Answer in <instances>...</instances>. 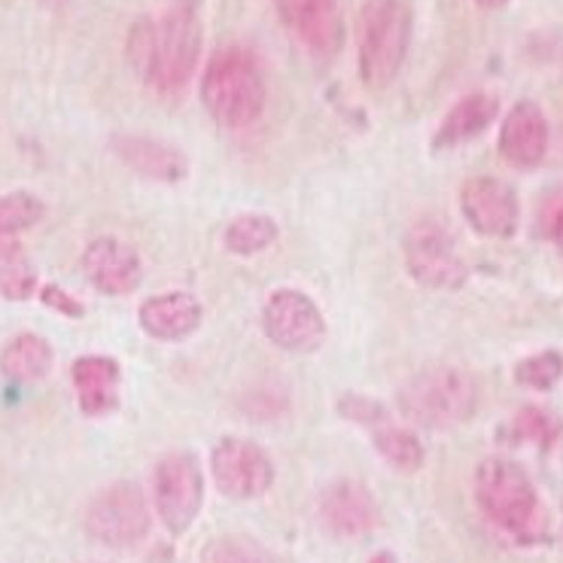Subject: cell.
Here are the masks:
<instances>
[{"label": "cell", "mask_w": 563, "mask_h": 563, "mask_svg": "<svg viewBox=\"0 0 563 563\" xmlns=\"http://www.w3.org/2000/svg\"><path fill=\"white\" fill-rule=\"evenodd\" d=\"M129 62L150 89H186L201 62V19L189 3H174L158 19H141L129 31Z\"/></svg>", "instance_id": "1"}, {"label": "cell", "mask_w": 563, "mask_h": 563, "mask_svg": "<svg viewBox=\"0 0 563 563\" xmlns=\"http://www.w3.org/2000/svg\"><path fill=\"white\" fill-rule=\"evenodd\" d=\"M201 104L223 129H250L265 110V77L244 46H220L201 77Z\"/></svg>", "instance_id": "2"}, {"label": "cell", "mask_w": 563, "mask_h": 563, "mask_svg": "<svg viewBox=\"0 0 563 563\" xmlns=\"http://www.w3.org/2000/svg\"><path fill=\"white\" fill-rule=\"evenodd\" d=\"M396 406L423 430H451L475 415L478 380L460 366H430L399 387Z\"/></svg>", "instance_id": "3"}, {"label": "cell", "mask_w": 563, "mask_h": 563, "mask_svg": "<svg viewBox=\"0 0 563 563\" xmlns=\"http://www.w3.org/2000/svg\"><path fill=\"white\" fill-rule=\"evenodd\" d=\"M475 503L487 521L518 539H537L545 527V511L537 485L518 463L487 457L475 470Z\"/></svg>", "instance_id": "4"}, {"label": "cell", "mask_w": 563, "mask_h": 563, "mask_svg": "<svg viewBox=\"0 0 563 563\" xmlns=\"http://www.w3.org/2000/svg\"><path fill=\"white\" fill-rule=\"evenodd\" d=\"M411 10L406 0H366L356 19V58L368 89H387L406 65Z\"/></svg>", "instance_id": "5"}, {"label": "cell", "mask_w": 563, "mask_h": 563, "mask_svg": "<svg viewBox=\"0 0 563 563\" xmlns=\"http://www.w3.org/2000/svg\"><path fill=\"white\" fill-rule=\"evenodd\" d=\"M82 525L86 533L107 549H132L146 539L153 515L141 487L132 482H119L89 503Z\"/></svg>", "instance_id": "6"}, {"label": "cell", "mask_w": 563, "mask_h": 563, "mask_svg": "<svg viewBox=\"0 0 563 563\" xmlns=\"http://www.w3.org/2000/svg\"><path fill=\"white\" fill-rule=\"evenodd\" d=\"M153 497H156L158 521L168 533L184 537L205 503V472L189 451H177L162 457L153 475Z\"/></svg>", "instance_id": "7"}, {"label": "cell", "mask_w": 563, "mask_h": 563, "mask_svg": "<svg viewBox=\"0 0 563 563\" xmlns=\"http://www.w3.org/2000/svg\"><path fill=\"white\" fill-rule=\"evenodd\" d=\"M210 475L223 497L256 499L275 485V463L250 439H220L210 451Z\"/></svg>", "instance_id": "8"}, {"label": "cell", "mask_w": 563, "mask_h": 563, "mask_svg": "<svg viewBox=\"0 0 563 563\" xmlns=\"http://www.w3.org/2000/svg\"><path fill=\"white\" fill-rule=\"evenodd\" d=\"M406 265L408 275L415 277L420 287L430 289H457L470 277V268L463 263L454 238L432 220H423L408 232Z\"/></svg>", "instance_id": "9"}, {"label": "cell", "mask_w": 563, "mask_h": 563, "mask_svg": "<svg viewBox=\"0 0 563 563\" xmlns=\"http://www.w3.org/2000/svg\"><path fill=\"white\" fill-rule=\"evenodd\" d=\"M263 327L265 335L289 354H314L327 341V320L314 301L299 289H277L268 296Z\"/></svg>", "instance_id": "10"}, {"label": "cell", "mask_w": 563, "mask_h": 563, "mask_svg": "<svg viewBox=\"0 0 563 563\" xmlns=\"http://www.w3.org/2000/svg\"><path fill=\"white\" fill-rule=\"evenodd\" d=\"M460 210L482 238H511L521 220V205L515 189L497 177L466 180L460 189Z\"/></svg>", "instance_id": "11"}, {"label": "cell", "mask_w": 563, "mask_h": 563, "mask_svg": "<svg viewBox=\"0 0 563 563\" xmlns=\"http://www.w3.org/2000/svg\"><path fill=\"white\" fill-rule=\"evenodd\" d=\"M280 22L305 49L332 58L344 43V15L339 0H275Z\"/></svg>", "instance_id": "12"}, {"label": "cell", "mask_w": 563, "mask_h": 563, "mask_svg": "<svg viewBox=\"0 0 563 563\" xmlns=\"http://www.w3.org/2000/svg\"><path fill=\"white\" fill-rule=\"evenodd\" d=\"M551 146L549 119L533 101H518L499 125V156L511 168H537L545 162Z\"/></svg>", "instance_id": "13"}, {"label": "cell", "mask_w": 563, "mask_h": 563, "mask_svg": "<svg viewBox=\"0 0 563 563\" xmlns=\"http://www.w3.org/2000/svg\"><path fill=\"white\" fill-rule=\"evenodd\" d=\"M82 272L95 289H101L107 296H125L137 289L144 277V265L129 244H122L117 238H95L82 253Z\"/></svg>", "instance_id": "14"}, {"label": "cell", "mask_w": 563, "mask_h": 563, "mask_svg": "<svg viewBox=\"0 0 563 563\" xmlns=\"http://www.w3.org/2000/svg\"><path fill=\"white\" fill-rule=\"evenodd\" d=\"M320 521L341 539L366 537L378 525L375 499L360 482H335L320 494Z\"/></svg>", "instance_id": "15"}, {"label": "cell", "mask_w": 563, "mask_h": 563, "mask_svg": "<svg viewBox=\"0 0 563 563\" xmlns=\"http://www.w3.org/2000/svg\"><path fill=\"white\" fill-rule=\"evenodd\" d=\"M113 153L119 156L122 165L137 170L141 177L158 180V184H180L189 174V162L177 150V146L156 141V137H144V134H113Z\"/></svg>", "instance_id": "16"}, {"label": "cell", "mask_w": 563, "mask_h": 563, "mask_svg": "<svg viewBox=\"0 0 563 563\" xmlns=\"http://www.w3.org/2000/svg\"><path fill=\"white\" fill-rule=\"evenodd\" d=\"M141 327L158 341H184L201 327V305L189 292H162L141 305Z\"/></svg>", "instance_id": "17"}, {"label": "cell", "mask_w": 563, "mask_h": 563, "mask_svg": "<svg viewBox=\"0 0 563 563\" xmlns=\"http://www.w3.org/2000/svg\"><path fill=\"white\" fill-rule=\"evenodd\" d=\"M499 101L487 92L463 95L457 104L451 107L445 119L439 122L435 132V150H451V146L470 144L478 134H485L490 129V122L497 119Z\"/></svg>", "instance_id": "18"}, {"label": "cell", "mask_w": 563, "mask_h": 563, "mask_svg": "<svg viewBox=\"0 0 563 563\" xmlns=\"http://www.w3.org/2000/svg\"><path fill=\"white\" fill-rule=\"evenodd\" d=\"M79 408L92 418L110 415L119 406V366L110 356H82L70 368Z\"/></svg>", "instance_id": "19"}, {"label": "cell", "mask_w": 563, "mask_h": 563, "mask_svg": "<svg viewBox=\"0 0 563 563\" xmlns=\"http://www.w3.org/2000/svg\"><path fill=\"white\" fill-rule=\"evenodd\" d=\"M49 368H53V344L34 335V332L15 335L0 354V372L10 380H19V384L43 380L49 375Z\"/></svg>", "instance_id": "20"}, {"label": "cell", "mask_w": 563, "mask_h": 563, "mask_svg": "<svg viewBox=\"0 0 563 563\" xmlns=\"http://www.w3.org/2000/svg\"><path fill=\"white\" fill-rule=\"evenodd\" d=\"M372 439H375V448H378V454L396 472H406V475H415V472L423 466V445H420V439L406 427H394L390 420L387 423H380L372 430Z\"/></svg>", "instance_id": "21"}, {"label": "cell", "mask_w": 563, "mask_h": 563, "mask_svg": "<svg viewBox=\"0 0 563 563\" xmlns=\"http://www.w3.org/2000/svg\"><path fill=\"white\" fill-rule=\"evenodd\" d=\"M223 241L235 256H256L277 241V223L263 213H244L225 225Z\"/></svg>", "instance_id": "22"}, {"label": "cell", "mask_w": 563, "mask_h": 563, "mask_svg": "<svg viewBox=\"0 0 563 563\" xmlns=\"http://www.w3.org/2000/svg\"><path fill=\"white\" fill-rule=\"evenodd\" d=\"M37 289V272L27 263L25 250L19 241L0 253V296L10 301H25Z\"/></svg>", "instance_id": "23"}, {"label": "cell", "mask_w": 563, "mask_h": 563, "mask_svg": "<svg viewBox=\"0 0 563 563\" xmlns=\"http://www.w3.org/2000/svg\"><path fill=\"white\" fill-rule=\"evenodd\" d=\"M561 435V420L549 415L545 408H521L509 423L511 442H537L539 448H551Z\"/></svg>", "instance_id": "24"}, {"label": "cell", "mask_w": 563, "mask_h": 563, "mask_svg": "<svg viewBox=\"0 0 563 563\" xmlns=\"http://www.w3.org/2000/svg\"><path fill=\"white\" fill-rule=\"evenodd\" d=\"M43 201L31 192H7L0 196V235L13 238L25 229H34V225L43 220Z\"/></svg>", "instance_id": "25"}, {"label": "cell", "mask_w": 563, "mask_h": 563, "mask_svg": "<svg viewBox=\"0 0 563 563\" xmlns=\"http://www.w3.org/2000/svg\"><path fill=\"white\" fill-rule=\"evenodd\" d=\"M563 378V354L561 351H542L521 360L515 366V380L527 390H551Z\"/></svg>", "instance_id": "26"}, {"label": "cell", "mask_w": 563, "mask_h": 563, "mask_svg": "<svg viewBox=\"0 0 563 563\" xmlns=\"http://www.w3.org/2000/svg\"><path fill=\"white\" fill-rule=\"evenodd\" d=\"M205 563H277L268 551L247 537L213 539L205 551Z\"/></svg>", "instance_id": "27"}, {"label": "cell", "mask_w": 563, "mask_h": 563, "mask_svg": "<svg viewBox=\"0 0 563 563\" xmlns=\"http://www.w3.org/2000/svg\"><path fill=\"white\" fill-rule=\"evenodd\" d=\"M339 411L347 420H354L360 427H368V430H375L380 423H387V408L375 402V399H368V396H341Z\"/></svg>", "instance_id": "28"}, {"label": "cell", "mask_w": 563, "mask_h": 563, "mask_svg": "<svg viewBox=\"0 0 563 563\" xmlns=\"http://www.w3.org/2000/svg\"><path fill=\"white\" fill-rule=\"evenodd\" d=\"M537 232L549 241H558L563 235V186L551 189L542 196L537 208Z\"/></svg>", "instance_id": "29"}, {"label": "cell", "mask_w": 563, "mask_h": 563, "mask_svg": "<svg viewBox=\"0 0 563 563\" xmlns=\"http://www.w3.org/2000/svg\"><path fill=\"white\" fill-rule=\"evenodd\" d=\"M40 296H43V305L53 308V311H62V314L67 317H82V305H79L70 292H65L62 287H55V284L53 287H43Z\"/></svg>", "instance_id": "30"}, {"label": "cell", "mask_w": 563, "mask_h": 563, "mask_svg": "<svg viewBox=\"0 0 563 563\" xmlns=\"http://www.w3.org/2000/svg\"><path fill=\"white\" fill-rule=\"evenodd\" d=\"M482 10H503V7H509L511 0H475Z\"/></svg>", "instance_id": "31"}, {"label": "cell", "mask_w": 563, "mask_h": 563, "mask_svg": "<svg viewBox=\"0 0 563 563\" xmlns=\"http://www.w3.org/2000/svg\"><path fill=\"white\" fill-rule=\"evenodd\" d=\"M366 563H399V561H396L390 551H380V554H375V558H372V561H366Z\"/></svg>", "instance_id": "32"}, {"label": "cell", "mask_w": 563, "mask_h": 563, "mask_svg": "<svg viewBox=\"0 0 563 563\" xmlns=\"http://www.w3.org/2000/svg\"><path fill=\"white\" fill-rule=\"evenodd\" d=\"M10 244H13V238H7V235H0V253H3V250L10 247Z\"/></svg>", "instance_id": "33"}, {"label": "cell", "mask_w": 563, "mask_h": 563, "mask_svg": "<svg viewBox=\"0 0 563 563\" xmlns=\"http://www.w3.org/2000/svg\"><path fill=\"white\" fill-rule=\"evenodd\" d=\"M558 244H561V250H563V235H561V238H558Z\"/></svg>", "instance_id": "34"}]
</instances>
